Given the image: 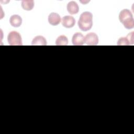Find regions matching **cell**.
<instances>
[{
  "label": "cell",
  "instance_id": "6da1fadb",
  "mask_svg": "<svg viewBox=\"0 0 134 134\" xmlns=\"http://www.w3.org/2000/svg\"><path fill=\"white\" fill-rule=\"evenodd\" d=\"M79 28L84 31L90 30L93 26V15L89 12L82 13L78 21Z\"/></svg>",
  "mask_w": 134,
  "mask_h": 134
},
{
  "label": "cell",
  "instance_id": "7a4b0ae2",
  "mask_svg": "<svg viewBox=\"0 0 134 134\" xmlns=\"http://www.w3.org/2000/svg\"><path fill=\"white\" fill-rule=\"evenodd\" d=\"M119 20L127 29H132L134 27V19L132 13L128 9H122L120 12Z\"/></svg>",
  "mask_w": 134,
  "mask_h": 134
},
{
  "label": "cell",
  "instance_id": "3957f363",
  "mask_svg": "<svg viewBox=\"0 0 134 134\" xmlns=\"http://www.w3.org/2000/svg\"><path fill=\"white\" fill-rule=\"evenodd\" d=\"M7 41L10 46H21L22 39L20 34L15 31H10L7 36Z\"/></svg>",
  "mask_w": 134,
  "mask_h": 134
},
{
  "label": "cell",
  "instance_id": "277c9868",
  "mask_svg": "<svg viewBox=\"0 0 134 134\" xmlns=\"http://www.w3.org/2000/svg\"><path fill=\"white\" fill-rule=\"evenodd\" d=\"M85 42L88 46H96L98 43V37L94 32H90L84 37Z\"/></svg>",
  "mask_w": 134,
  "mask_h": 134
},
{
  "label": "cell",
  "instance_id": "5b68a950",
  "mask_svg": "<svg viewBox=\"0 0 134 134\" xmlns=\"http://www.w3.org/2000/svg\"><path fill=\"white\" fill-rule=\"evenodd\" d=\"M61 23L63 27L67 28H70L75 25V20L73 16L66 15L63 17L61 20Z\"/></svg>",
  "mask_w": 134,
  "mask_h": 134
},
{
  "label": "cell",
  "instance_id": "8992f818",
  "mask_svg": "<svg viewBox=\"0 0 134 134\" xmlns=\"http://www.w3.org/2000/svg\"><path fill=\"white\" fill-rule=\"evenodd\" d=\"M72 42L73 45L82 46L85 42L84 36L81 32H76L72 37Z\"/></svg>",
  "mask_w": 134,
  "mask_h": 134
},
{
  "label": "cell",
  "instance_id": "52a82bcc",
  "mask_svg": "<svg viewBox=\"0 0 134 134\" xmlns=\"http://www.w3.org/2000/svg\"><path fill=\"white\" fill-rule=\"evenodd\" d=\"M48 22L52 26H57L59 24L61 20L60 16L56 13H51L48 16Z\"/></svg>",
  "mask_w": 134,
  "mask_h": 134
},
{
  "label": "cell",
  "instance_id": "ba28073f",
  "mask_svg": "<svg viewBox=\"0 0 134 134\" xmlns=\"http://www.w3.org/2000/svg\"><path fill=\"white\" fill-rule=\"evenodd\" d=\"M66 8L68 13L71 15L77 14L79 10V6L77 3L74 1H71L69 2L67 4Z\"/></svg>",
  "mask_w": 134,
  "mask_h": 134
},
{
  "label": "cell",
  "instance_id": "9c48e42d",
  "mask_svg": "<svg viewBox=\"0 0 134 134\" xmlns=\"http://www.w3.org/2000/svg\"><path fill=\"white\" fill-rule=\"evenodd\" d=\"M10 25L14 27H19L22 24V18L18 15H13L9 19Z\"/></svg>",
  "mask_w": 134,
  "mask_h": 134
},
{
  "label": "cell",
  "instance_id": "30bf717a",
  "mask_svg": "<svg viewBox=\"0 0 134 134\" xmlns=\"http://www.w3.org/2000/svg\"><path fill=\"white\" fill-rule=\"evenodd\" d=\"M31 44L34 46H46L47 45V40L44 37L37 36L32 39Z\"/></svg>",
  "mask_w": 134,
  "mask_h": 134
},
{
  "label": "cell",
  "instance_id": "8fae6325",
  "mask_svg": "<svg viewBox=\"0 0 134 134\" xmlns=\"http://www.w3.org/2000/svg\"><path fill=\"white\" fill-rule=\"evenodd\" d=\"M21 7L26 10H31L34 7V2L32 0H24L21 2Z\"/></svg>",
  "mask_w": 134,
  "mask_h": 134
},
{
  "label": "cell",
  "instance_id": "7c38bea8",
  "mask_svg": "<svg viewBox=\"0 0 134 134\" xmlns=\"http://www.w3.org/2000/svg\"><path fill=\"white\" fill-rule=\"evenodd\" d=\"M68 44V39L64 35L59 36L55 41V44L57 46H66Z\"/></svg>",
  "mask_w": 134,
  "mask_h": 134
},
{
  "label": "cell",
  "instance_id": "4fadbf2b",
  "mask_svg": "<svg viewBox=\"0 0 134 134\" xmlns=\"http://www.w3.org/2000/svg\"><path fill=\"white\" fill-rule=\"evenodd\" d=\"M117 45L118 46H128V45H131L128 39L126 37H121L119 38L117 41Z\"/></svg>",
  "mask_w": 134,
  "mask_h": 134
}]
</instances>
